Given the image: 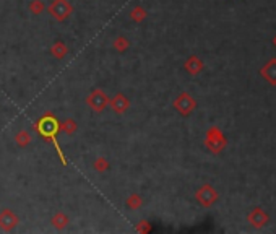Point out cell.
<instances>
[{"label":"cell","mask_w":276,"mask_h":234,"mask_svg":"<svg viewBox=\"0 0 276 234\" xmlns=\"http://www.w3.org/2000/svg\"><path fill=\"white\" fill-rule=\"evenodd\" d=\"M59 119L57 116L52 114V113H44L38 120L34 122V132L39 135L41 138H44L46 141H49L55 151H57V156L60 159V163L62 166H67V158L64 155L62 148H60V143H59V135H60V125H59Z\"/></svg>","instance_id":"1"},{"label":"cell","mask_w":276,"mask_h":234,"mask_svg":"<svg viewBox=\"0 0 276 234\" xmlns=\"http://www.w3.org/2000/svg\"><path fill=\"white\" fill-rule=\"evenodd\" d=\"M46 10H47V13L51 15L52 20L59 21V23H64L67 18L72 16L73 11H75L70 0H52V2L46 7Z\"/></svg>","instance_id":"2"},{"label":"cell","mask_w":276,"mask_h":234,"mask_svg":"<svg viewBox=\"0 0 276 234\" xmlns=\"http://www.w3.org/2000/svg\"><path fill=\"white\" fill-rule=\"evenodd\" d=\"M228 145V140H226L224 133L219 130L218 127H210L206 130V137H205V146L208 151L214 153V155H219L221 151L226 148Z\"/></svg>","instance_id":"3"},{"label":"cell","mask_w":276,"mask_h":234,"mask_svg":"<svg viewBox=\"0 0 276 234\" xmlns=\"http://www.w3.org/2000/svg\"><path fill=\"white\" fill-rule=\"evenodd\" d=\"M109 100L107 93L101 88H93L90 91V95L87 96V106L93 111L94 114H101L109 108Z\"/></svg>","instance_id":"4"},{"label":"cell","mask_w":276,"mask_h":234,"mask_svg":"<svg viewBox=\"0 0 276 234\" xmlns=\"http://www.w3.org/2000/svg\"><path fill=\"white\" fill-rule=\"evenodd\" d=\"M173 106L182 117H188L195 109H197L198 104H197V100L190 96L187 91H182V93H179V96L174 100Z\"/></svg>","instance_id":"5"},{"label":"cell","mask_w":276,"mask_h":234,"mask_svg":"<svg viewBox=\"0 0 276 234\" xmlns=\"http://www.w3.org/2000/svg\"><path fill=\"white\" fill-rule=\"evenodd\" d=\"M218 197H219L218 192L214 190L213 186H210V184H203V186L195 192V199H197V202L205 208H210L211 205H214V203L218 202Z\"/></svg>","instance_id":"6"},{"label":"cell","mask_w":276,"mask_h":234,"mask_svg":"<svg viewBox=\"0 0 276 234\" xmlns=\"http://www.w3.org/2000/svg\"><path fill=\"white\" fill-rule=\"evenodd\" d=\"M18 225H20V218H18V215L15 212H11L10 208H3V210L0 212V230L2 231L10 233V231H13Z\"/></svg>","instance_id":"7"},{"label":"cell","mask_w":276,"mask_h":234,"mask_svg":"<svg viewBox=\"0 0 276 234\" xmlns=\"http://www.w3.org/2000/svg\"><path fill=\"white\" fill-rule=\"evenodd\" d=\"M109 108L112 109L117 116H122L127 113L128 108H130V100H128L124 93H115L109 100Z\"/></svg>","instance_id":"8"},{"label":"cell","mask_w":276,"mask_h":234,"mask_svg":"<svg viewBox=\"0 0 276 234\" xmlns=\"http://www.w3.org/2000/svg\"><path fill=\"white\" fill-rule=\"evenodd\" d=\"M247 220H249V223L252 225L254 228H263L268 223L270 218H268V215L263 212L260 207H257V208H254V210L249 213Z\"/></svg>","instance_id":"9"},{"label":"cell","mask_w":276,"mask_h":234,"mask_svg":"<svg viewBox=\"0 0 276 234\" xmlns=\"http://www.w3.org/2000/svg\"><path fill=\"white\" fill-rule=\"evenodd\" d=\"M184 69L187 70V73L195 77V75H198V73L203 72L205 64L200 57H197V55H190V57L185 60V64H184Z\"/></svg>","instance_id":"10"},{"label":"cell","mask_w":276,"mask_h":234,"mask_svg":"<svg viewBox=\"0 0 276 234\" xmlns=\"http://www.w3.org/2000/svg\"><path fill=\"white\" fill-rule=\"evenodd\" d=\"M260 75L265 78L272 86H276V59L268 60V62L262 67Z\"/></svg>","instance_id":"11"},{"label":"cell","mask_w":276,"mask_h":234,"mask_svg":"<svg viewBox=\"0 0 276 234\" xmlns=\"http://www.w3.org/2000/svg\"><path fill=\"white\" fill-rule=\"evenodd\" d=\"M69 47L64 41H55L54 44L51 46V55L55 59V60H64L67 55H69Z\"/></svg>","instance_id":"12"},{"label":"cell","mask_w":276,"mask_h":234,"mask_svg":"<svg viewBox=\"0 0 276 234\" xmlns=\"http://www.w3.org/2000/svg\"><path fill=\"white\" fill-rule=\"evenodd\" d=\"M51 223H52V226H54L57 231H64L65 228L69 226L70 218L67 217V215H65L64 212H55L54 217L51 218Z\"/></svg>","instance_id":"13"},{"label":"cell","mask_w":276,"mask_h":234,"mask_svg":"<svg viewBox=\"0 0 276 234\" xmlns=\"http://www.w3.org/2000/svg\"><path fill=\"white\" fill-rule=\"evenodd\" d=\"M60 125V133H67V135H75V132L78 130V124L75 119L72 117H67L62 122H59Z\"/></svg>","instance_id":"14"},{"label":"cell","mask_w":276,"mask_h":234,"mask_svg":"<svg viewBox=\"0 0 276 234\" xmlns=\"http://www.w3.org/2000/svg\"><path fill=\"white\" fill-rule=\"evenodd\" d=\"M31 133L28 130H18L15 133V143L20 146V148H26L28 145H31Z\"/></svg>","instance_id":"15"},{"label":"cell","mask_w":276,"mask_h":234,"mask_svg":"<svg viewBox=\"0 0 276 234\" xmlns=\"http://www.w3.org/2000/svg\"><path fill=\"white\" fill-rule=\"evenodd\" d=\"M146 16H148V13H146V10L142 7V5H135V7L130 10V13H128V18H130L133 23H142Z\"/></svg>","instance_id":"16"},{"label":"cell","mask_w":276,"mask_h":234,"mask_svg":"<svg viewBox=\"0 0 276 234\" xmlns=\"http://www.w3.org/2000/svg\"><path fill=\"white\" fill-rule=\"evenodd\" d=\"M114 51L115 52H119V54H124L128 51V47H130V41H128L125 36H117V38L114 39Z\"/></svg>","instance_id":"17"},{"label":"cell","mask_w":276,"mask_h":234,"mask_svg":"<svg viewBox=\"0 0 276 234\" xmlns=\"http://www.w3.org/2000/svg\"><path fill=\"white\" fill-rule=\"evenodd\" d=\"M125 207L128 208V210H138V208L143 207V199L138 194L128 195L127 200H125Z\"/></svg>","instance_id":"18"},{"label":"cell","mask_w":276,"mask_h":234,"mask_svg":"<svg viewBox=\"0 0 276 234\" xmlns=\"http://www.w3.org/2000/svg\"><path fill=\"white\" fill-rule=\"evenodd\" d=\"M28 10L31 15H41L42 11H46V3L42 0H31L28 5Z\"/></svg>","instance_id":"19"},{"label":"cell","mask_w":276,"mask_h":234,"mask_svg":"<svg viewBox=\"0 0 276 234\" xmlns=\"http://www.w3.org/2000/svg\"><path fill=\"white\" fill-rule=\"evenodd\" d=\"M93 169L96 172H99V174H102V172H106V171L110 169V164H109V161H107L106 158L99 156V158H96L94 161H93Z\"/></svg>","instance_id":"20"},{"label":"cell","mask_w":276,"mask_h":234,"mask_svg":"<svg viewBox=\"0 0 276 234\" xmlns=\"http://www.w3.org/2000/svg\"><path fill=\"white\" fill-rule=\"evenodd\" d=\"M135 230H137V233H140V234L151 233V223L148 220H142V221H138V223H137Z\"/></svg>","instance_id":"21"},{"label":"cell","mask_w":276,"mask_h":234,"mask_svg":"<svg viewBox=\"0 0 276 234\" xmlns=\"http://www.w3.org/2000/svg\"><path fill=\"white\" fill-rule=\"evenodd\" d=\"M273 44H275V47H276V36H275V38H273Z\"/></svg>","instance_id":"22"}]
</instances>
